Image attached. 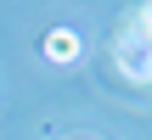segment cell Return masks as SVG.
I'll return each instance as SVG.
<instances>
[{
  "mask_svg": "<svg viewBox=\"0 0 152 140\" xmlns=\"http://www.w3.org/2000/svg\"><path fill=\"white\" fill-rule=\"evenodd\" d=\"M45 51H51V56H56V62H68V56H73V51H79V39H73V34H68V28H56V34H51V45H45Z\"/></svg>",
  "mask_w": 152,
  "mask_h": 140,
  "instance_id": "6da1fadb",
  "label": "cell"
}]
</instances>
